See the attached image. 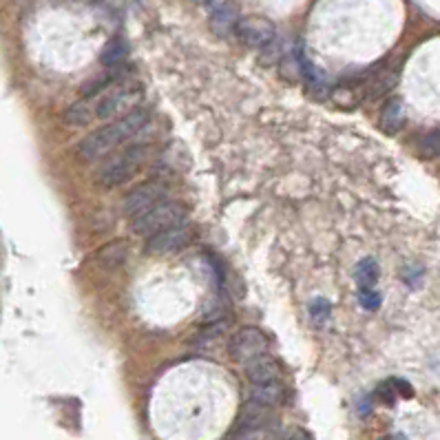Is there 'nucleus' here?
Instances as JSON below:
<instances>
[{"mask_svg":"<svg viewBox=\"0 0 440 440\" xmlns=\"http://www.w3.org/2000/svg\"><path fill=\"white\" fill-rule=\"evenodd\" d=\"M149 122V111L146 109H135L133 113H127L113 124H107L102 129L93 131L87 135L82 142L77 144V155L89 162L107 157L115 146H119L127 137L135 135L139 129Z\"/></svg>","mask_w":440,"mask_h":440,"instance_id":"nucleus-1","label":"nucleus"},{"mask_svg":"<svg viewBox=\"0 0 440 440\" xmlns=\"http://www.w3.org/2000/svg\"><path fill=\"white\" fill-rule=\"evenodd\" d=\"M146 159H149V146H144V144H135V146L122 151L119 155L109 157L97 171V177H95L97 184L117 186V184L127 182V179H131L133 173L142 166Z\"/></svg>","mask_w":440,"mask_h":440,"instance_id":"nucleus-2","label":"nucleus"},{"mask_svg":"<svg viewBox=\"0 0 440 440\" xmlns=\"http://www.w3.org/2000/svg\"><path fill=\"white\" fill-rule=\"evenodd\" d=\"M177 226H186V210L179 204H171V202H164L131 219L133 232L146 237H153L157 232H164Z\"/></svg>","mask_w":440,"mask_h":440,"instance_id":"nucleus-3","label":"nucleus"},{"mask_svg":"<svg viewBox=\"0 0 440 440\" xmlns=\"http://www.w3.org/2000/svg\"><path fill=\"white\" fill-rule=\"evenodd\" d=\"M268 348H270V338L264 330L259 328H244L239 330L228 343V352L235 361L239 363H248L257 356H264L268 354Z\"/></svg>","mask_w":440,"mask_h":440,"instance_id":"nucleus-4","label":"nucleus"},{"mask_svg":"<svg viewBox=\"0 0 440 440\" xmlns=\"http://www.w3.org/2000/svg\"><path fill=\"white\" fill-rule=\"evenodd\" d=\"M166 195H168V188L162 182H144L129 193L127 202H124V213L133 219L159 204H164Z\"/></svg>","mask_w":440,"mask_h":440,"instance_id":"nucleus-5","label":"nucleus"},{"mask_svg":"<svg viewBox=\"0 0 440 440\" xmlns=\"http://www.w3.org/2000/svg\"><path fill=\"white\" fill-rule=\"evenodd\" d=\"M239 38H242V43L252 47V49H264L268 47L272 40H274V23L264 16H248V18H242V23H239V29H237Z\"/></svg>","mask_w":440,"mask_h":440,"instance_id":"nucleus-6","label":"nucleus"},{"mask_svg":"<svg viewBox=\"0 0 440 440\" xmlns=\"http://www.w3.org/2000/svg\"><path fill=\"white\" fill-rule=\"evenodd\" d=\"M139 100H142V89H119L115 93H109L104 95L102 100L97 102L95 107V113L100 119H109V117H115L122 111H129L133 113L135 104H139Z\"/></svg>","mask_w":440,"mask_h":440,"instance_id":"nucleus-7","label":"nucleus"},{"mask_svg":"<svg viewBox=\"0 0 440 440\" xmlns=\"http://www.w3.org/2000/svg\"><path fill=\"white\" fill-rule=\"evenodd\" d=\"M206 9L210 14V27L219 38H230L237 33L242 16H239V7L235 3H206Z\"/></svg>","mask_w":440,"mask_h":440,"instance_id":"nucleus-8","label":"nucleus"},{"mask_svg":"<svg viewBox=\"0 0 440 440\" xmlns=\"http://www.w3.org/2000/svg\"><path fill=\"white\" fill-rule=\"evenodd\" d=\"M191 239V232L186 226H177L164 232H157L153 237H149L146 242V252L149 254H168L175 250H182Z\"/></svg>","mask_w":440,"mask_h":440,"instance_id":"nucleus-9","label":"nucleus"},{"mask_svg":"<svg viewBox=\"0 0 440 440\" xmlns=\"http://www.w3.org/2000/svg\"><path fill=\"white\" fill-rule=\"evenodd\" d=\"M246 376L250 378L252 385H266V383H274L279 381V374H281V363L277 361L274 356L264 354V356H257L252 361H248L244 365Z\"/></svg>","mask_w":440,"mask_h":440,"instance_id":"nucleus-10","label":"nucleus"},{"mask_svg":"<svg viewBox=\"0 0 440 440\" xmlns=\"http://www.w3.org/2000/svg\"><path fill=\"white\" fill-rule=\"evenodd\" d=\"M270 418V407L266 405H259L254 401H248L242 409V414H239V429H246V431H252V429H259L264 427L266 421Z\"/></svg>","mask_w":440,"mask_h":440,"instance_id":"nucleus-11","label":"nucleus"},{"mask_svg":"<svg viewBox=\"0 0 440 440\" xmlns=\"http://www.w3.org/2000/svg\"><path fill=\"white\" fill-rule=\"evenodd\" d=\"M405 127V111L403 104L398 100H392V102L385 104L383 113H381V129L387 135H396Z\"/></svg>","mask_w":440,"mask_h":440,"instance_id":"nucleus-12","label":"nucleus"},{"mask_svg":"<svg viewBox=\"0 0 440 440\" xmlns=\"http://www.w3.org/2000/svg\"><path fill=\"white\" fill-rule=\"evenodd\" d=\"M281 398H284V385L279 381L266 385H252L250 390V401L266 407H274L277 403H281Z\"/></svg>","mask_w":440,"mask_h":440,"instance_id":"nucleus-13","label":"nucleus"},{"mask_svg":"<svg viewBox=\"0 0 440 440\" xmlns=\"http://www.w3.org/2000/svg\"><path fill=\"white\" fill-rule=\"evenodd\" d=\"M354 279H356L358 290H374V286L378 281V264L372 257L361 259L354 268Z\"/></svg>","mask_w":440,"mask_h":440,"instance_id":"nucleus-14","label":"nucleus"},{"mask_svg":"<svg viewBox=\"0 0 440 440\" xmlns=\"http://www.w3.org/2000/svg\"><path fill=\"white\" fill-rule=\"evenodd\" d=\"M127 55H129V47H127L124 40L122 38H113V40H109V43L104 45L100 60H102V65H107V67H117V65L124 63Z\"/></svg>","mask_w":440,"mask_h":440,"instance_id":"nucleus-15","label":"nucleus"},{"mask_svg":"<svg viewBox=\"0 0 440 440\" xmlns=\"http://www.w3.org/2000/svg\"><path fill=\"white\" fill-rule=\"evenodd\" d=\"M93 107H97V104H91V100L87 97V100H80V102H75L69 111H67V122L69 124H73V127H85V124H89L93 117H97V113H95V109Z\"/></svg>","mask_w":440,"mask_h":440,"instance_id":"nucleus-16","label":"nucleus"},{"mask_svg":"<svg viewBox=\"0 0 440 440\" xmlns=\"http://www.w3.org/2000/svg\"><path fill=\"white\" fill-rule=\"evenodd\" d=\"M296 63H299V69H301V75L306 77V82L310 85V89L314 91H323L326 89V82H323V75L318 71L310 60L306 58V53L301 49H296Z\"/></svg>","mask_w":440,"mask_h":440,"instance_id":"nucleus-17","label":"nucleus"},{"mask_svg":"<svg viewBox=\"0 0 440 440\" xmlns=\"http://www.w3.org/2000/svg\"><path fill=\"white\" fill-rule=\"evenodd\" d=\"M100 262L107 268H115V266H122L124 259H127V244L124 242H115V244H109L104 250H100Z\"/></svg>","mask_w":440,"mask_h":440,"instance_id":"nucleus-18","label":"nucleus"},{"mask_svg":"<svg viewBox=\"0 0 440 440\" xmlns=\"http://www.w3.org/2000/svg\"><path fill=\"white\" fill-rule=\"evenodd\" d=\"M330 312H332V306H330V301H326V299H314V301L310 304V316L316 323H323L330 316Z\"/></svg>","mask_w":440,"mask_h":440,"instance_id":"nucleus-19","label":"nucleus"},{"mask_svg":"<svg viewBox=\"0 0 440 440\" xmlns=\"http://www.w3.org/2000/svg\"><path fill=\"white\" fill-rule=\"evenodd\" d=\"M421 151H423L425 157H436V155H440V129L434 131V133H429V135H425L423 144H421Z\"/></svg>","mask_w":440,"mask_h":440,"instance_id":"nucleus-20","label":"nucleus"},{"mask_svg":"<svg viewBox=\"0 0 440 440\" xmlns=\"http://www.w3.org/2000/svg\"><path fill=\"white\" fill-rule=\"evenodd\" d=\"M358 301H361L365 310H378V306H381V294L376 290H358Z\"/></svg>","mask_w":440,"mask_h":440,"instance_id":"nucleus-21","label":"nucleus"},{"mask_svg":"<svg viewBox=\"0 0 440 440\" xmlns=\"http://www.w3.org/2000/svg\"><path fill=\"white\" fill-rule=\"evenodd\" d=\"M281 440H312V436L301 427H292V429L286 431V436Z\"/></svg>","mask_w":440,"mask_h":440,"instance_id":"nucleus-22","label":"nucleus"},{"mask_svg":"<svg viewBox=\"0 0 440 440\" xmlns=\"http://www.w3.org/2000/svg\"><path fill=\"white\" fill-rule=\"evenodd\" d=\"M378 394L383 396V401L394 403V390H392V385H381V390H378Z\"/></svg>","mask_w":440,"mask_h":440,"instance_id":"nucleus-23","label":"nucleus"},{"mask_svg":"<svg viewBox=\"0 0 440 440\" xmlns=\"http://www.w3.org/2000/svg\"><path fill=\"white\" fill-rule=\"evenodd\" d=\"M394 385H398L396 390L401 392V394H405V396H412V387H409V383H405V381H394Z\"/></svg>","mask_w":440,"mask_h":440,"instance_id":"nucleus-24","label":"nucleus"}]
</instances>
